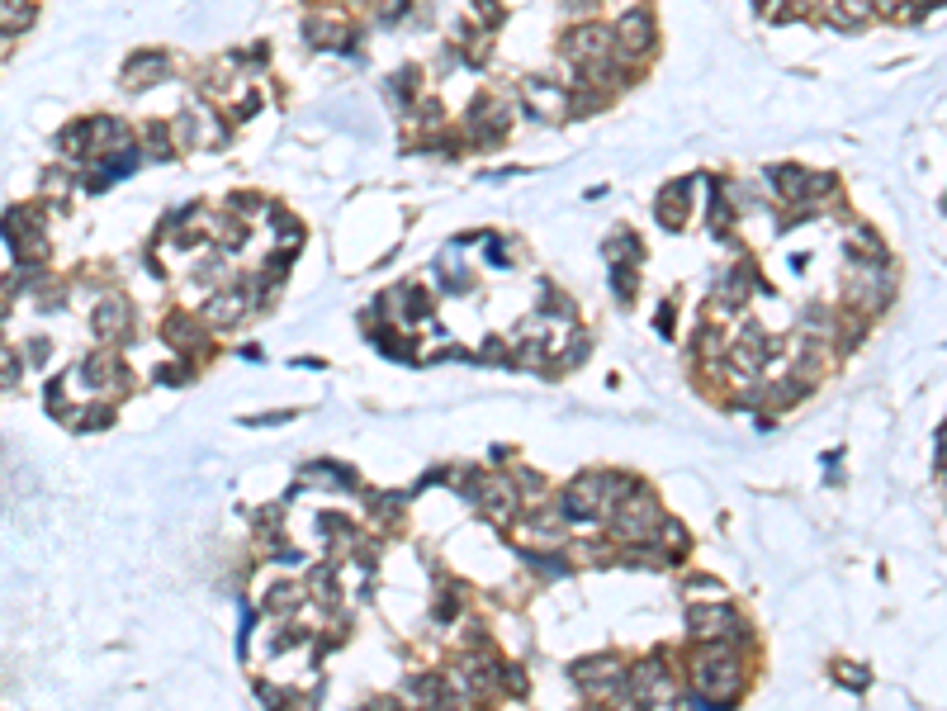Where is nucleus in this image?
Wrapping results in <instances>:
<instances>
[{
	"label": "nucleus",
	"instance_id": "obj_1",
	"mask_svg": "<svg viewBox=\"0 0 947 711\" xmlns=\"http://www.w3.org/2000/svg\"><path fill=\"white\" fill-rule=\"evenodd\" d=\"M659 522H663V508L649 489H630L626 498L611 508V531H616L621 541H654Z\"/></svg>",
	"mask_w": 947,
	"mask_h": 711
},
{
	"label": "nucleus",
	"instance_id": "obj_2",
	"mask_svg": "<svg viewBox=\"0 0 947 711\" xmlns=\"http://www.w3.org/2000/svg\"><path fill=\"white\" fill-rule=\"evenodd\" d=\"M697 688L701 697H711L715 707L739 697V664H734V645H706L697 655Z\"/></svg>",
	"mask_w": 947,
	"mask_h": 711
},
{
	"label": "nucleus",
	"instance_id": "obj_3",
	"mask_svg": "<svg viewBox=\"0 0 947 711\" xmlns=\"http://www.w3.org/2000/svg\"><path fill=\"white\" fill-rule=\"evenodd\" d=\"M626 688L630 702H640V707H663V702H673V683H668V674H663L659 664L649 659V664H640L635 674H630V683H621Z\"/></svg>",
	"mask_w": 947,
	"mask_h": 711
},
{
	"label": "nucleus",
	"instance_id": "obj_4",
	"mask_svg": "<svg viewBox=\"0 0 947 711\" xmlns=\"http://www.w3.org/2000/svg\"><path fill=\"white\" fill-rule=\"evenodd\" d=\"M573 678H578L588 693H611V688L626 683V664H621V655H592L573 669Z\"/></svg>",
	"mask_w": 947,
	"mask_h": 711
},
{
	"label": "nucleus",
	"instance_id": "obj_5",
	"mask_svg": "<svg viewBox=\"0 0 947 711\" xmlns=\"http://www.w3.org/2000/svg\"><path fill=\"white\" fill-rule=\"evenodd\" d=\"M597 508H602V474L573 479L569 489H564V498H559V512H564L569 522H583V517H592Z\"/></svg>",
	"mask_w": 947,
	"mask_h": 711
},
{
	"label": "nucleus",
	"instance_id": "obj_6",
	"mask_svg": "<svg viewBox=\"0 0 947 711\" xmlns=\"http://www.w3.org/2000/svg\"><path fill=\"white\" fill-rule=\"evenodd\" d=\"M687 626H692V636H701V640L739 636V617H734L730 602H720V607H692V612H687Z\"/></svg>",
	"mask_w": 947,
	"mask_h": 711
},
{
	"label": "nucleus",
	"instance_id": "obj_7",
	"mask_svg": "<svg viewBox=\"0 0 947 711\" xmlns=\"http://www.w3.org/2000/svg\"><path fill=\"white\" fill-rule=\"evenodd\" d=\"M611 29H602V24H578L569 38H564V53L569 57H588V62H602V57H611Z\"/></svg>",
	"mask_w": 947,
	"mask_h": 711
},
{
	"label": "nucleus",
	"instance_id": "obj_8",
	"mask_svg": "<svg viewBox=\"0 0 947 711\" xmlns=\"http://www.w3.org/2000/svg\"><path fill=\"white\" fill-rule=\"evenodd\" d=\"M479 508L493 517V522H512L517 517V508H521V498H517V489H512V479H488L479 493Z\"/></svg>",
	"mask_w": 947,
	"mask_h": 711
},
{
	"label": "nucleus",
	"instance_id": "obj_9",
	"mask_svg": "<svg viewBox=\"0 0 947 711\" xmlns=\"http://www.w3.org/2000/svg\"><path fill=\"white\" fill-rule=\"evenodd\" d=\"M526 110L536 119H569V95L545 81H526Z\"/></svg>",
	"mask_w": 947,
	"mask_h": 711
},
{
	"label": "nucleus",
	"instance_id": "obj_10",
	"mask_svg": "<svg viewBox=\"0 0 947 711\" xmlns=\"http://www.w3.org/2000/svg\"><path fill=\"white\" fill-rule=\"evenodd\" d=\"M616 38H621L626 53H649V48H654V19H649V10H630V15L621 19Z\"/></svg>",
	"mask_w": 947,
	"mask_h": 711
},
{
	"label": "nucleus",
	"instance_id": "obj_11",
	"mask_svg": "<svg viewBox=\"0 0 947 711\" xmlns=\"http://www.w3.org/2000/svg\"><path fill=\"white\" fill-rule=\"evenodd\" d=\"M161 76H171V57L166 53H138L133 62H128L124 81L133 86V91H143V86H157Z\"/></svg>",
	"mask_w": 947,
	"mask_h": 711
},
{
	"label": "nucleus",
	"instance_id": "obj_12",
	"mask_svg": "<svg viewBox=\"0 0 947 711\" xmlns=\"http://www.w3.org/2000/svg\"><path fill=\"white\" fill-rule=\"evenodd\" d=\"M858 304L862 309H886L891 304V275L881 271V261H872L867 271H862V280H858Z\"/></svg>",
	"mask_w": 947,
	"mask_h": 711
},
{
	"label": "nucleus",
	"instance_id": "obj_13",
	"mask_svg": "<svg viewBox=\"0 0 947 711\" xmlns=\"http://www.w3.org/2000/svg\"><path fill=\"white\" fill-rule=\"evenodd\" d=\"M90 323H95V332H100V337H119V332L128 328V299H119V294H114V299H105L100 309L90 313Z\"/></svg>",
	"mask_w": 947,
	"mask_h": 711
},
{
	"label": "nucleus",
	"instance_id": "obj_14",
	"mask_svg": "<svg viewBox=\"0 0 947 711\" xmlns=\"http://www.w3.org/2000/svg\"><path fill=\"white\" fill-rule=\"evenodd\" d=\"M166 342H176V347H185V351H199L204 342H209V332L199 328L195 318H185V313H171V318H166Z\"/></svg>",
	"mask_w": 947,
	"mask_h": 711
},
{
	"label": "nucleus",
	"instance_id": "obj_15",
	"mask_svg": "<svg viewBox=\"0 0 947 711\" xmlns=\"http://www.w3.org/2000/svg\"><path fill=\"white\" fill-rule=\"evenodd\" d=\"M247 309H251V294H247V290H228V294H218L214 304L204 309V318L223 328V323H233V318H242Z\"/></svg>",
	"mask_w": 947,
	"mask_h": 711
},
{
	"label": "nucleus",
	"instance_id": "obj_16",
	"mask_svg": "<svg viewBox=\"0 0 947 711\" xmlns=\"http://www.w3.org/2000/svg\"><path fill=\"white\" fill-rule=\"evenodd\" d=\"M687 195H692V181L668 185V195L659 200V223H668V228H682V214H687Z\"/></svg>",
	"mask_w": 947,
	"mask_h": 711
},
{
	"label": "nucleus",
	"instance_id": "obj_17",
	"mask_svg": "<svg viewBox=\"0 0 947 711\" xmlns=\"http://www.w3.org/2000/svg\"><path fill=\"white\" fill-rule=\"evenodd\" d=\"M768 176L787 200H805V195H810V176H805L801 166H777V171H768Z\"/></svg>",
	"mask_w": 947,
	"mask_h": 711
},
{
	"label": "nucleus",
	"instance_id": "obj_18",
	"mask_svg": "<svg viewBox=\"0 0 947 711\" xmlns=\"http://www.w3.org/2000/svg\"><path fill=\"white\" fill-rule=\"evenodd\" d=\"M34 24V0H0V29L5 34H19Z\"/></svg>",
	"mask_w": 947,
	"mask_h": 711
},
{
	"label": "nucleus",
	"instance_id": "obj_19",
	"mask_svg": "<svg viewBox=\"0 0 947 711\" xmlns=\"http://www.w3.org/2000/svg\"><path fill=\"white\" fill-rule=\"evenodd\" d=\"M308 38H313V43H322V48H346V43H351V29H341L337 19H327V24H322V19H313V24H308Z\"/></svg>",
	"mask_w": 947,
	"mask_h": 711
},
{
	"label": "nucleus",
	"instance_id": "obj_20",
	"mask_svg": "<svg viewBox=\"0 0 947 711\" xmlns=\"http://www.w3.org/2000/svg\"><path fill=\"white\" fill-rule=\"evenodd\" d=\"M304 602V588H294V584H275L270 588V612H294Z\"/></svg>",
	"mask_w": 947,
	"mask_h": 711
},
{
	"label": "nucleus",
	"instance_id": "obj_21",
	"mask_svg": "<svg viewBox=\"0 0 947 711\" xmlns=\"http://www.w3.org/2000/svg\"><path fill=\"white\" fill-rule=\"evenodd\" d=\"M412 693H417V697H427V702H450V707H455V697H450L446 693V683H441V678H412Z\"/></svg>",
	"mask_w": 947,
	"mask_h": 711
},
{
	"label": "nucleus",
	"instance_id": "obj_22",
	"mask_svg": "<svg viewBox=\"0 0 947 711\" xmlns=\"http://www.w3.org/2000/svg\"><path fill=\"white\" fill-rule=\"evenodd\" d=\"M607 256L611 261H621V256H630V261H640V242H635V233H616L607 242Z\"/></svg>",
	"mask_w": 947,
	"mask_h": 711
},
{
	"label": "nucleus",
	"instance_id": "obj_23",
	"mask_svg": "<svg viewBox=\"0 0 947 711\" xmlns=\"http://www.w3.org/2000/svg\"><path fill=\"white\" fill-rule=\"evenodd\" d=\"M872 15V0H839V24H858V19H867Z\"/></svg>",
	"mask_w": 947,
	"mask_h": 711
},
{
	"label": "nucleus",
	"instance_id": "obj_24",
	"mask_svg": "<svg viewBox=\"0 0 947 711\" xmlns=\"http://www.w3.org/2000/svg\"><path fill=\"white\" fill-rule=\"evenodd\" d=\"M19 384V370H15V356L0 351V389H15Z\"/></svg>",
	"mask_w": 947,
	"mask_h": 711
},
{
	"label": "nucleus",
	"instance_id": "obj_25",
	"mask_svg": "<svg viewBox=\"0 0 947 711\" xmlns=\"http://www.w3.org/2000/svg\"><path fill=\"white\" fill-rule=\"evenodd\" d=\"M474 5H479V15L488 19V24H498V19H502V5H498V0H474Z\"/></svg>",
	"mask_w": 947,
	"mask_h": 711
},
{
	"label": "nucleus",
	"instance_id": "obj_26",
	"mask_svg": "<svg viewBox=\"0 0 947 711\" xmlns=\"http://www.w3.org/2000/svg\"><path fill=\"white\" fill-rule=\"evenodd\" d=\"M583 356H588V342L578 337V342H573V347H569V356H564V361H559V365H578V361H583Z\"/></svg>",
	"mask_w": 947,
	"mask_h": 711
},
{
	"label": "nucleus",
	"instance_id": "obj_27",
	"mask_svg": "<svg viewBox=\"0 0 947 711\" xmlns=\"http://www.w3.org/2000/svg\"><path fill=\"white\" fill-rule=\"evenodd\" d=\"M659 332H663V337L673 332V309H659Z\"/></svg>",
	"mask_w": 947,
	"mask_h": 711
},
{
	"label": "nucleus",
	"instance_id": "obj_28",
	"mask_svg": "<svg viewBox=\"0 0 947 711\" xmlns=\"http://www.w3.org/2000/svg\"><path fill=\"white\" fill-rule=\"evenodd\" d=\"M843 683H858V688H867V674H853V669H843Z\"/></svg>",
	"mask_w": 947,
	"mask_h": 711
}]
</instances>
